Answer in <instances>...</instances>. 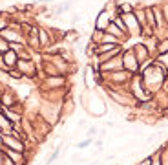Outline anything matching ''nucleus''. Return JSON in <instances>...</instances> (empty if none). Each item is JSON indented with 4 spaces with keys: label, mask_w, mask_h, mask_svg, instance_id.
Here are the masks:
<instances>
[{
    "label": "nucleus",
    "mask_w": 168,
    "mask_h": 165,
    "mask_svg": "<svg viewBox=\"0 0 168 165\" xmlns=\"http://www.w3.org/2000/svg\"><path fill=\"white\" fill-rule=\"evenodd\" d=\"M141 165H150V160H144V163H141Z\"/></svg>",
    "instance_id": "7ed1b4c3"
},
{
    "label": "nucleus",
    "mask_w": 168,
    "mask_h": 165,
    "mask_svg": "<svg viewBox=\"0 0 168 165\" xmlns=\"http://www.w3.org/2000/svg\"><path fill=\"white\" fill-rule=\"evenodd\" d=\"M95 132H97V129H95V127H91V129H90V130H88V134H90V136H93V134H95Z\"/></svg>",
    "instance_id": "f03ea898"
},
{
    "label": "nucleus",
    "mask_w": 168,
    "mask_h": 165,
    "mask_svg": "<svg viewBox=\"0 0 168 165\" xmlns=\"http://www.w3.org/2000/svg\"><path fill=\"white\" fill-rule=\"evenodd\" d=\"M88 145H90V139H88V141H82V143H79L77 147H79V149H86Z\"/></svg>",
    "instance_id": "f257e3e1"
}]
</instances>
